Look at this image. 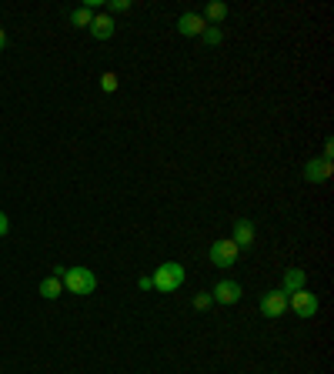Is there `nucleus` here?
I'll use <instances>...</instances> for the list:
<instances>
[{"instance_id": "nucleus-18", "label": "nucleus", "mask_w": 334, "mask_h": 374, "mask_svg": "<svg viewBox=\"0 0 334 374\" xmlns=\"http://www.w3.org/2000/svg\"><path fill=\"white\" fill-rule=\"evenodd\" d=\"M107 10H114V14H128L130 0H111V3H107Z\"/></svg>"}, {"instance_id": "nucleus-8", "label": "nucleus", "mask_w": 334, "mask_h": 374, "mask_svg": "<svg viewBox=\"0 0 334 374\" xmlns=\"http://www.w3.org/2000/svg\"><path fill=\"white\" fill-rule=\"evenodd\" d=\"M231 241L238 244V251H251L254 241H258V234H254V221L241 217V221L234 224V238H231Z\"/></svg>"}, {"instance_id": "nucleus-2", "label": "nucleus", "mask_w": 334, "mask_h": 374, "mask_svg": "<svg viewBox=\"0 0 334 374\" xmlns=\"http://www.w3.org/2000/svg\"><path fill=\"white\" fill-rule=\"evenodd\" d=\"M184 267H181V264L177 261H164L161 264V267H157V271H154V291H164V294H170V291H177V287H181V284H184Z\"/></svg>"}, {"instance_id": "nucleus-7", "label": "nucleus", "mask_w": 334, "mask_h": 374, "mask_svg": "<svg viewBox=\"0 0 334 374\" xmlns=\"http://www.w3.org/2000/svg\"><path fill=\"white\" fill-rule=\"evenodd\" d=\"M241 284H238V280H218V287H214V291H211V298L218 301V304H238V301H241Z\"/></svg>"}, {"instance_id": "nucleus-15", "label": "nucleus", "mask_w": 334, "mask_h": 374, "mask_svg": "<svg viewBox=\"0 0 334 374\" xmlns=\"http://www.w3.org/2000/svg\"><path fill=\"white\" fill-rule=\"evenodd\" d=\"M214 304V298L207 294V291H201V294H194V311H207Z\"/></svg>"}, {"instance_id": "nucleus-13", "label": "nucleus", "mask_w": 334, "mask_h": 374, "mask_svg": "<svg viewBox=\"0 0 334 374\" xmlns=\"http://www.w3.org/2000/svg\"><path fill=\"white\" fill-rule=\"evenodd\" d=\"M204 17V24L211 20V24H224L227 20V3H221V0H214V3H207V10L201 14Z\"/></svg>"}, {"instance_id": "nucleus-16", "label": "nucleus", "mask_w": 334, "mask_h": 374, "mask_svg": "<svg viewBox=\"0 0 334 374\" xmlns=\"http://www.w3.org/2000/svg\"><path fill=\"white\" fill-rule=\"evenodd\" d=\"M201 37H204L207 44H221L224 34H221V27H204V34H201Z\"/></svg>"}, {"instance_id": "nucleus-14", "label": "nucleus", "mask_w": 334, "mask_h": 374, "mask_svg": "<svg viewBox=\"0 0 334 374\" xmlns=\"http://www.w3.org/2000/svg\"><path fill=\"white\" fill-rule=\"evenodd\" d=\"M91 20H94V10H87V7H77L74 14H71L74 27H91Z\"/></svg>"}, {"instance_id": "nucleus-22", "label": "nucleus", "mask_w": 334, "mask_h": 374, "mask_svg": "<svg viewBox=\"0 0 334 374\" xmlns=\"http://www.w3.org/2000/svg\"><path fill=\"white\" fill-rule=\"evenodd\" d=\"M7 47V34H3V27H0V51Z\"/></svg>"}, {"instance_id": "nucleus-12", "label": "nucleus", "mask_w": 334, "mask_h": 374, "mask_svg": "<svg viewBox=\"0 0 334 374\" xmlns=\"http://www.w3.org/2000/svg\"><path fill=\"white\" fill-rule=\"evenodd\" d=\"M60 294H64V284H60V278H57V274H51V278H44V280H40V298L57 301Z\"/></svg>"}, {"instance_id": "nucleus-20", "label": "nucleus", "mask_w": 334, "mask_h": 374, "mask_svg": "<svg viewBox=\"0 0 334 374\" xmlns=\"http://www.w3.org/2000/svg\"><path fill=\"white\" fill-rule=\"evenodd\" d=\"M7 231H10V221H7V214H3V211H0V238H3V234H7Z\"/></svg>"}, {"instance_id": "nucleus-5", "label": "nucleus", "mask_w": 334, "mask_h": 374, "mask_svg": "<svg viewBox=\"0 0 334 374\" xmlns=\"http://www.w3.org/2000/svg\"><path fill=\"white\" fill-rule=\"evenodd\" d=\"M261 311L267 314V318H281L284 311H288V294L274 287V291H267V294H261Z\"/></svg>"}, {"instance_id": "nucleus-17", "label": "nucleus", "mask_w": 334, "mask_h": 374, "mask_svg": "<svg viewBox=\"0 0 334 374\" xmlns=\"http://www.w3.org/2000/svg\"><path fill=\"white\" fill-rule=\"evenodd\" d=\"M100 91H107V93L117 91V74H111V71H107V74L100 77Z\"/></svg>"}, {"instance_id": "nucleus-3", "label": "nucleus", "mask_w": 334, "mask_h": 374, "mask_svg": "<svg viewBox=\"0 0 334 374\" xmlns=\"http://www.w3.org/2000/svg\"><path fill=\"white\" fill-rule=\"evenodd\" d=\"M288 304H291V311H295L297 318H315L317 308H321V301H317V294H311L308 287H301V291H295V294H288Z\"/></svg>"}, {"instance_id": "nucleus-6", "label": "nucleus", "mask_w": 334, "mask_h": 374, "mask_svg": "<svg viewBox=\"0 0 334 374\" xmlns=\"http://www.w3.org/2000/svg\"><path fill=\"white\" fill-rule=\"evenodd\" d=\"M331 170H334L331 161L315 157V161H308V164H304V181H308V184H324V181L331 177Z\"/></svg>"}, {"instance_id": "nucleus-4", "label": "nucleus", "mask_w": 334, "mask_h": 374, "mask_svg": "<svg viewBox=\"0 0 334 374\" xmlns=\"http://www.w3.org/2000/svg\"><path fill=\"white\" fill-rule=\"evenodd\" d=\"M211 261L218 264V267H234V261L241 258V251H238V244L231 241V238H221V241L211 244Z\"/></svg>"}, {"instance_id": "nucleus-10", "label": "nucleus", "mask_w": 334, "mask_h": 374, "mask_svg": "<svg viewBox=\"0 0 334 374\" xmlns=\"http://www.w3.org/2000/svg\"><path fill=\"white\" fill-rule=\"evenodd\" d=\"M114 27H117V24H114L107 14H94V20H91V27H87V30H91L97 40H111L114 37Z\"/></svg>"}, {"instance_id": "nucleus-1", "label": "nucleus", "mask_w": 334, "mask_h": 374, "mask_svg": "<svg viewBox=\"0 0 334 374\" xmlns=\"http://www.w3.org/2000/svg\"><path fill=\"white\" fill-rule=\"evenodd\" d=\"M54 274L60 278L64 291H71V294H94L97 291V274L91 267H57Z\"/></svg>"}, {"instance_id": "nucleus-21", "label": "nucleus", "mask_w": 334, "mask_h": 374, "mask_svg": "<svg viewBox=\"0 0 334 374\" xmlns=\"http://www.w3.org/2000/svg\"><path fill=\"white\" fill-rule=\"evenodd\" d=\"M137 287H141V291H154V280H150V278H141V280H137Z\"/></svg>"}, {"instance_id": "nucleus-11", "label": "nucleus", "mask_w": 334, "mask_h": 374, "mask_svg": "<svg viewBox=\"0 0 334 374\" xmlns=\"http://www.w3.org/2000/svg\"><path fill=\"white\" fill-rule=\"evenodd\" d=\"M304 284H308V274H304L301 267H288V271H284V280H281V291H284V294H295Z\"/></svg>"}, {"instance_id": "nucleus-9", "label": "nucleus", "mask_w": 334, "mask_h": 374, "mask_svg": "<svg viewBox=\"0 0 334 374\" xmlns=\"http://www.w3.org/2000/svg\"><path fill=\"white\" fill-rule=\"evenodd\" d=\"M204 17L201 14H181V20H177V30H181V37H201L204 34Z\"/></svg>"}, {"instance_id": "nucleus-19", "label": "nucleus", "mask_w": 334, "mask_h": 374, "mask_svg": "<svg viewBox=\"0 0 334 374\" xmlns=\"http://www.w3.org/2000/svg\"><path fill=\"white\" fill-rule=\"evenodd\" d=\"M324 161H334V141L331 137L324 141Z\"/></svg>"}]
</instances>
